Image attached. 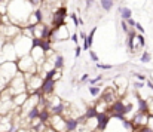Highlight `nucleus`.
Listing matches in <instances>:
<instances>
[{"label":"nucleus","mask_w":153,"mask_h":132,"mask_svg":"<svg viewBox=\"0 0 153 132\" xmlns=\"http://www.w3.org/2000/svg\"><path fill=\"white\" fill-rule=\"evenodd\" d=\"M34 12V7L30 4L28 0H9L7 4V18L10 24L22 28L27 25L28 18Z\"/></svg>","instance_id":"1"},{"label":"nucleus","mask_w":153,"mask_h":132,"mask_svg":"<svg viewBox=\"0 0 153 132\" xmlns=\"http://www.w3.org/2000/svg\"><path fill=\"white\" fill-rule=\"evenodd\" d=\"M12 44L15 47V52H16V56L21 58V56H25V55H30L31 49H33V39L24 36V34H19L16 36L13 40H12Z\"/></svg>","instance_id":"2"},{"label":"nucleus","mask_w":153,"mask_h":132,"mask_svg":"<svg viewBox=\"0 0 153 132\" xmlns=\"http://www.w3.org/2000/svg\"><path fill=\"white\" fill-rule=\"evenodd\" d=\"M16 67H18V71L22 73V74H36V73L39 74L37 64L34 62V59L30 55L18 58L16 59Z\"/></svg>","instance_id":"3"},{"label":"nucleus","mask_w":153,"mask_h":132,"mask_svg":"<svg viewBox=\"0 0 153 132\" xmlns=\"http://www.w3.org/2000/svg\"><path fill=\"white\" fill-rule=\"evenodd\" d=\"M7 89L10 90V93L15 96L18 93H22V92H27V82H25V77L22 73L18 71V74L7 83Z\"/></svg>","instance_id":"4"},{"label":"nucleus","mask_w":153,"mask_h":132,"mask_svg":"<svg viewBox=\"0 0 153 132\" xmlns=\"http://www.w3.org/2000/svg\"><path fill=\"white\" fill-rule=\"evenodd\" d=\"M16 74H18L16 62H4V64L0 65V77H1L4 82L9 83Z\"/></svg>","instance_id":"5"},{"label":"nucleus","mask_w":153,"mask_h":132,"mask_svg":"<svg viewBox=\"0 0 153 132\" xmlns=\"http://www.w3.org/2000/svg\"><path fill=\"white\" fill-rule=\"evenodd\" d=\"M68 18V12H67V7L65 6H58L53 13H52V18H51V27H61L65 24Z\"/></svg>","instance_id":"6"},{"label":"nucleus","mask_w":153,"mask_h":132,"mask_svg":"<svg viewBox=\"0 0 153 132\" xmlns=\"http://www.w3.org/2000/svg\"><path fill=\"white\" fill-rule=\"evenodd\" d=\"M70 31L67 28V25H61V27H52L51 34H49V40L52 43H56V42H62V40H67L70 39Z\"/></svg>","instance_id":"7"},{"label":"nucleus","mask_w":153,"mask_h":132,"mask_svg":"<svg viewBox=\"0 0 153 132\" xmlns=\"http://www.w3.org/2000/svg\"><path fill=\"white\" fill-rule=\"evenodd\" d=\"M48 126L55 132H67V119L64 116H52Z\"/></svg>","instance_id":"8"},{"label":"nucleus","mask_w":153,"mask_h":132,"mask_svg":"<svg viewBox=\"0 0 153 132\" xmlns=\"http://www.w3.org/2000/svg\"><path fill=\"white\" fill-rule=\"evenodd\" d=\"M100 99H102L104 102H107L108 105H111L116 99H119V96H117V93H116V89H114V86H113V88H104V89H102Z\"/></svg>","instance_id":"9"},{"label":"nucleus","mask_w":153,"mask_h":132,"mask_svg":"<svg viewBox=\"0 0 153 132\" xmlns=\"http://www.w3.org/2000/svg\"><path fill=\"white\" fill-rule=\"evenodd\" d=\"M95 119H97V131H100V132L105 131L108 128L110 122H111V117H110L108 113H98Z\"/></svg>","instance_id":"10"},{"label":"nucleus","mask_w":153,"mask_h":132,"mask_svg":"<svg viewBox=\"0 0 153 132\" xmlns=\"http://www.w3.org/2000/svg\"><path fill=\"white\" fill-rule=\"evenodd\" d=\"M149 117L150 116L147 113H135L134 117L131 119V122H132L134 128L137 129V128H141V126H147L149 125Z\"/></svg>","instance_id":"11"},{"label":"nucleus","mask_w":153,"mask_h":132,"mask_svg":"<svg viewBox=\"0 0 153 132\" xmlns=\"http://www.w3.org/2000/svg\"><path fill=\"white\" fill-rule=\"evenodd\" d=\"M113 82H114V89H116L117 96L123 95L125 90H126V86H128V79L123 77V76H116V79Z\"/></svg>","instance_id":"12"},{"label":"nucleus","mask_w":153,"mask_h":132,"mask_svg":"<svg viewBox=\"0 0 153 132\" xmlns=\"http://www.w3.org/2000/svg\"><path fill=\"white\" fill-rule=\"evenodd\" d=\"M55 85H56L55 80H45L43 79V85L40 88V92L43 95H46V96H51L52 93L55 92Z\"/></svg>","instance_id":"13"},{"label":"nucleus","mask_w":153,"mask_h":132,"mask_svg":"<svg viewBox=\"0 0 153 132\" xmlns=\"http://www.w3.org/2000/svg\"><path fill=\"white\" fill-rule=\"evenodd\" d=\"M48 61H51L52 67L56 68V70H61V68L64 67V64H65V59H64V56H62L61 53H55V55H53L52 58H49Z\"/></svg>","instance_id":"14"},{"label":"nucleus","mask_w":153,"mask_h":132,"mask_svg":"<svg viewBox=\"0 0 153 132\" xmlns=\"http://www.w3.org/2000/svg\"><path fill=\"white\" fill-rule=\"evenodd\" d=\"M80 120L79 117H68L67 119V132H77L80 128Z\"/></svg>","instance_id":"15"},{"label":"nucleus","mask_w":153,"mask_h":132,"mask_svg":"<svg viewBox=\"0 0 153 132\" xmlns=\"http://www.w3.org/2000/svg\"><path fill=\"white\" fill-rule=\"evenodd\" d=\"M28 96H30V93L28 92H22V93H18V95H15L12 99H13V104H15V107H22L24 104H25V101L28 99Z\"/></svg>","instance_id":"16"},{"label":"nucleus","mask_w":153,"mask_h":132,"mask_svg":"<svg viewBox=\"0 0 153 132\" xmlns=\"http://www.w3.org/2000/svg\"><path fill=\"white\" fill-rule=\"evenodd\" d=\"M97 114H98L97 108H95L94 105H89V107H86V108H85V111H83L82 117H83L85 120H89V119H95V117H97Z\"/></svg>","instance_id":"17"},{"label":"nucleus","mask_w":153,"mask_h":132,"mask_svg":"<svg viewBox=\"0 0 153 132\" xmlns=\"http://www.w3.org/2000/svg\"><path fill=\"white\" fill-rule=\"evenodd\" d=\"M137 104H138V108H137V113H147L149 114V101L143 99V98H137Z\"/></svg>","instance_id":"18"},{"label":"nucleus","mask_w":153,"mask_h":132,"mask_svg":"<svg viewBox=\"0 0 153 132\" xmlns=\"http://www.w3.org/2000/svg\"><path fill=\"white\" fill-rule=\"evenodd\" d=\"M119 15H120L122 21H128L129 18H132V10L126 6H120L119 7Z\"/></svg>","instance_id":"19"},{"label":"nucleus","mask_w":153,"mask_h":132,"mask_svg":"<svg viewBox=\"0 0 153 132\" xmlns=\"http://www.w3.org/2000/svg\"><path fill=\"white\" fill-rule=\"evenodd\" d=\"M51 117H52V114H51V111H49L48 108L40 110V114H39V120H40V123L48 125V123H49V120H51Z\"/></svg>","instance_id":"20"},{"label":"nucleus","mask_w":153,"mask_h":132,"mask_svg":"<svg viewBox=\"0 0 153 132\" xmlns=\"http://www.w3.org/2000/svg\"><path fill=\"white\" fill-rule=\"evenodd\" d=\"M100 6H101L102 10L110 12L114 7V0H100Z\"/></svg>","instance_id":"21"},{"label":"nucleus","mask_w":153,"mask_h":132,"mask_svg":"<svg viewBox=\"0 0 153 132\" xmlns=\"http://www.w3.org/2000/svg\"><path fill=\"white\" fill-rule=\"evenodd\" d=\"M88 90H89L91 96H94V98H100V96H101V92H102L101 86H98V85H97V86H89Z\"/></svg>","instance_id":"22"},{"label":"nucleus","mask_w":153,"mask_h":132,"mask_svg":"<svg viewBox=\"0 0 153 132\" xmlns=\"http://www.w3.org/2000/svg\"><path fill=\"white\" fill-rule=\"evenodd\" d=\"M95 31H97V27H94V28L91 30V33L88 34V39H86V42H88L89 49H91V47H92V44H94V36H95Z\"/></svg>","instance_id":"23"},{"label":"nucleus","mask_w":153,"mask_h":132,"mask_svg":"<svg viewBox=\"0 0 153 132\" xmlns=\"http://www.w3.org/2000/svg\"><path fill=\"white\" fill-rule=\"evenodd\" d=\"M150 59H152V55H150V52H147V50H144V52L141 53V56H140V61L144 62V64L150 62Z\"/></svg>","instance_id":"24"},{"label":"nucleus","mask_w":153,"mask_h":132,"mask_svg":"<svg viewBox=\"0 0 153 132\" xmlns=\"http://www.w3.org/2000/svg\"><path fill=\"white\" fill-rule=\"evenodd\" d=\"M102 79H104V77H102V74H98L97 77H94V79H89V82H88V83H89V86H97V85L101 82Z\"/></svg>","instance_id":"25"},{"label":"nucleus","mask_w":153,"mask_h":132,"mask_svg":"<svg viewBox=\"0 0 153 132\" xmlns=\"http://www.w3.org/2000/svg\"><path fill=\"white\" fill-rule=\"evenodd\" d=\"M95 68H98V70H111L113 65H111V64H101V62H97V64H95Z\"/></svg>","instance_id":"26"},{"label":"nucleus","mask_w":153,"mask_h":132,"mask_svg":"<svg viewBox=\"0 0 153 132\" xmlns=\"http://www.w3.org/2000/svg\"><path fill=\"white\" fill-rule=\"evenodd\" d=\"M88 53H89V58H91V61H92V62H95V64H97V62H100V58H98V55H97V53H95L92 49H89V50H88Z\"/></svg>","instance_id":"27"},{"label":"nucleus","mask_w":153,"mask_h":132,"mask_svg":"<svg viewBox=\"0 0 153 132\" xmlns=\"http://www.w3.org/2000/svg\"><path fill=\"white\" fill-rule=\"evenodd\" d=\"M70 19L73 21V24H74V27H79V16H77V13H74V12H71L70 15Z\"/></svg>","instance_id":"28"},{"label":"nucleus","mask_w":153,"mask_h":132,"mask_svg":"<svg viewBox=\"0 0 153 132\" xmlns=\"http://www.w3.org/2000/svg\"><path fill=\"white\" fill-rule=\"evenodd\" d=\"M120 28H122V31H123L125 34H128L131 30H134V28H129V27H128L126 21H120Z\"/></svg>","instance_id":"29"},{"label":"nucleus","mask_w":153,"mask_h":132,"mask_svg":"<svg viewBox=\"0 0 153 132\" xmlns=\"http://www.w3.org/2000/svg\"><path fill=\"white\" fill-rule=\"evenodd\" d=\"M135 40L138 42L140 47H144V46H146V40H144V36H143V34H137V36H135Z\"/></svg>","instance_id":"30"},{"label":"nucleus","mask_w":153,"mask_h":132,"mask_svg":"<svg viewBox=\"0 0 153 132\" xmlns=\"http://www.w3.org/2000/svg\"><path fill=\"white\" fill-rule=\"evenodd\" d=\"M134 132H153V129L147 125V126H141V128H137V129H134Z\"/></svg>","instance_id":"31"},{"label":"nucleus","mask_w":153,"mask_h":132,"mask_svg":"<svg viewBox=\"0 0 153 132\" xmlns=\"http://www.w3.org/2000/svg\"><path fill=\"white\" fill-rule=\"evenodd\" d=\"M134 76L138 79V82H146V80H147V77H146L143 73H134Z\"/></svg>","instance_id":"32"},{"label":"nucleus","mask_w":153,"mask_h":132,"mask_svg":"<svg viewBox=\"0 0 153 132\" xmlns=\"http://www.w3.org/2000/svg\"><path fill=\"white\" fill-rule=\"evenodd\" d=\"M132 86L138 90V89H143L144 86H146V82H134V83H132Z\"/></svg>","instance_id":"33"},{"label":"nucleus","mask_w":153,"mask_h":132,"mask_svg":"<svg viewBox=\"0 0 153 132\" xmlns=\"http://www.w3.org/2000/svg\"><path fill=\"white\" fill-rule=\"evenodd\" d=\"M126 24H128V27H129V28H135V25H137V21H135L134 18H129V19L126 21Z\"/></svg>","instance_id":"34"},{"label":"nucleus","mask_w":153,"mask_h":132,"mask_svg":"<svg viewBox=\"0 0 153 132\" xmlns=\"http://www.w3.org/2000/svg\"><path fill=\"white\" fill-rule=\"evenodd\" d=\"M95 1H97V0H85V9H86V10H89V9H91V6H92Z\"/></svg>","instance_id":"35"},{"label":"nucleus","mask_w":153,"mask_h":132,"mask_svg":"<svg viewBox=\"0 0 153 132\" xmlns=\"http://www.w3.org/2000/svg\"><path fill=\"white\" fill-rule=\"evenodd\" d=\"M70 39H71V42H73L74 44L79 43V34H77V33H73V34L70 36Z\"/></svg>","instance_id":"36"},{"label":"nucleus","mask_w":153,"mask_h":132,"mask_svg":"<svg viewBox=\"0 0 153 132\" xmlns=\"http://www.w3.org/2000/svg\"><path fill=\"white\" fill-rule=\"evenodd\" d=\"M86 82H89V74L88 73H85V74L80 76V83H86Z\"/></svg>","instance_id":"37"},{"label":"nucleus","mask_w":153,"mask_h":132,"mask_svg":"<svg viewBox=\"0 0 153 132\" xmlns=\"http://www.w3.org/2000/svg\"><path fill=\"white\" fill-rule=\"evenodd\" d=\"M135 30H137L140 34H144V28H143V25H141L140 22H137V25H135Z\"/></svg>","instance_id":"38"},{"label":"nucleus","mask_w":153,"mask_h":132,"mask_svg":"<svg viewBox=\"0 0 153 132\" xmlns=\"http://www.w3.org/2000/svg\"><path fill=\"white\" fill-rule=\"evenodd\" d=\"M80 53H82V46H76V49H74V56L79 58Z\"/></svg>","instance_id":"39"},{"label":"nucleus","mask_w":153,"mask_h":132,"mask_svg":"<svg viewBox=\"0 0 153 132\" xmlns=\"http://www.w3.org/2000/svg\"><path fill=\"white\" fill-rule=\"evenodd\" d=\"M149 116L153 117V98H150V101H149Z\"/></svg>","instance_id":"40"},{"label":"nucleus","mask_w":153,"mask_h":132,"mask_svg":"<svg viewBox=\"0 0 153 132\" xmlns=\"http://www.w3.org/2000/svg\"><path fill=\"white\" fill-rule=\"evenodd\" d=\"M79 39H80L82 42H85V40L88 39V34H86L85 31H80V33H79Z\"/></svg>","instance_id":"41"},{"label":"nucleus","mask_w":153,"mask_h":132,"mask_svg":"<svg viewBox=\"0 0 153 132\" xmlns=\"http://www.w3.org/2000/svg\"><path fill=\"white\" fill-rule=\"evenodd\" d=\"M77 132H92L91 129H88V128H85L83 125H80V128H79V131Z\"/></svg>","instance_id":"42"},{"label":"nucleus","mask_w":153,"mask_h":132,"mask_svg":"<svg viewBox=\"0 0 153 132\" xmlns=\"http://www.w3.org/2000/svg\"><path fill=\"white\" fill-rule=\"evenodd\" d=\"M146 85H147V88L149 89H152L153 90V82L152 80H146Z\"/></svg>","instance_id":"43"},{"label":"nucleus","mask_w":153,"mask_h":132,"mask_svg":"<svg viewBox=\"0 0 153 132\" xmlns=\"http://www.w3.org/2000/svg\"><path fill=\"white\" fill-rule=\"evenodd\" d=\"M16 132H31V131H30V129H25V128H18Z\"/></svg>","instance_id":"44"},{"label":"nucleus","mask_w":153,"mask_h":132,"mask_svg":"<svg viewBox=\"0 0 153 132\" xmlns=\"http://www.w3.org/2000/svg\"><path fill=\"white\" fill-rule=\"evenodd\" d=\"M3 44H4V40L0 37V50H1V47H3Z\"/></svg>","instance_id":"45"},{"label":"nucleus","mask_w":153,"mask_h":132,"mask_svg":"<svg viewBox=\"0 0 153 132\" xmlns=\"http://www.w3.org/2000/svg\"><path fill=\"white\" fill-rule=\"evenodd\" d=\"M1 1H3V0H0V3H1Z\"/></svg>","instance_id":"46"},{"label":"nucleus","mask_w":153,"mask_h":132,"mask_svg":"<svg viewBox=\"0 0 153 132\" xmlns=\"http://www.w3.org/2000/svg\"><path fill=\"white\" fill-rule=\"evenodd\" d=\"M43 1H45V0H42V3H43Z\"/></svg>","instance_id":"47"},{"label":"nucleus","mask_w":153,"mask_h":132,"mask_svg":"<svg viewBox=\"0 0 153 132\" xmlns=\"http://www.w3.org/2000/svg\"><path fill=\"white\" fill-rule=\"evenodd\" d=\"M0 18H1V15H0Z\"/></svg>","instance_id":"48"}]
</instances>
